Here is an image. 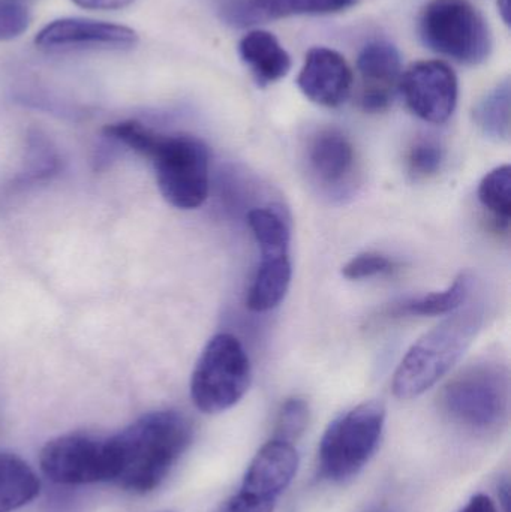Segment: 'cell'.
<instances>
[{"instance_id":"6da1fadb","label":"cell","mask_w":511,"mask_h":512,"mask_svg":"<svg viewBox=\"0 0 511 512\" xmlns=\"http://www.w3.org/2000/svg\"><path fill=\"white\" fill-rule=\"evenodd\" d=\"M194 436L191 420L174 409L149 412L107 438L111 483L132 493L153 492L168 477Z\"/></svg>"},{"instance_id":"7a4b0ae2","label":"cell","mask_w":511,"mask_h":512,"mask_svg":"<svg viewBox=\"0 0 511 512\" xmlns=\"http://www.w3.org/2000/svg\"><path fill=\"white\" fill-rule=\"evenodd\" d=\"M483 303L468 304L465 309L444 319L420 337L402 358L393 376V393L399 399H414L434 387L464 357L485 324Z\"/></svg>"},{"instance_id":"3957f363","label":"cell","mask_w":511,"mask_h":512,"mask_svg":"<svg viewBox=\"0 0 511 512\" xmlns=\"http://www.w3.org/2000/svg\"><path fill=\"white\" fill-rule=\"evenodd\" d=\"M443 414L455 426L488 435L509 420L510 373L506 364L482 360L453 376L440 394Z\"/></svg>"},{"instance_id":"277c9868","label":"cell","mask_w":511,"mask_h":512,"mask_svg":"<svg viewBox=\"0 0 511 512\" xmlns=\"http://www.w3.org/2000/svg\"><path fill=\"white\" fill-rule=\"evenodd\" d=\"M386 408L378 400L360 403L332 421L318 448L321 480L342 484L360 474L380 445Z\"/></svg>"},{"instance_id":"5b68a950","label":"cell","mask_w":511,"mask_h":512,"mask_svg":"<svg viewBox=\"0 0 511 512\" xmlns=\"http://www.w3.org/2000/svg\"><path fill=\"white\" fill-rule=\"evenodd\" d=\"M144 158L152 161L159 191L170 206L180 210L203 206L210 188V152L204 141L155 131Z\"/></svg>"},{"instance_id":"8992f818","label":"cell","mask_w":511,"mask_h":512,"mask_svg":"<svg viewBox=\"0 0 511 512\" xmlns=\"http://www.w3.org/2000/svg\"><path fill=\"white\" fill-rule=\"evenodd\" d=\"M423 44L462 65H480L492 50V35L470 0H431L419 18Z\"/></svg>"},{"instance_id":"52a82bcc","label":"cell","mask_w":511,"mask_h":512,"mask_svg":"<svg viewBox=\"0 0 511 512\" xmlns=\"http://www.w3.org/2000/svg\"><path fill=\"white\" fill-rule=\"evenodd\" d=\"M251 378V361L242 342L230 333L216 334L192 372V402L204 414H221L243 399Z\"/></svg>"},{"instance_id":"ba28073f","label":"cell","mask_w":511,"mask_h":512,"mask_svg":"<svg viewBox=\"0 0 511 512\" xmlns=\"http://www.w3.org/2000/svg\"><path fill=\"white\" fill-rule=\"evenodd\" d=\"M39 463L45 477L66 486L102 483L111 478L107 439L84 433H71L48 442L42 448Z\"/></svg>"},{"instance_id":"9c48e42d","label":"cell","mask_w":511,"mask_h":512,"mask_svg":"<svg viewBox=\"0 0 511 512\" xmlns=\"http://www.w3.org/2000/svg\"><path fill=\"white\" fill-rule=\"evenodd\" d=\"M309 179L330 198L350 197L359 182V161L350 138L338 129H323L306 149Z\"/></svg>"},{"instance_id":"30bf717a","label":"cell","mask_w":511,"mask_h":512,"mask_svg":"<svg viewBox=\"0 0 511 512\" xmlns=\"http://www.w3.org/2000/svg\"><path fill=\"white\" fill-rule=\"evenodd\" d=\"M407 107L420 119L441 125L458 104V78L447 63L423 60L407 69L399 81Z\"/></svg>"},{"instance_id":"8fae6325","label":"cell","mask_w":511,"mask_h":512,"mask_svg":"<svg viewBox=\"0 0 511 512\" xmlns=\"http://www.w3.org/2000/svg\"><path fill=\"white\" fill-rule=\"evenodd\" d=\"M44 50H125L138 42L135 30L90 18L51 21L35 39Z\"/></svg>"},{"instance_id":"7c38bea8","label":"cell","mask_w":511,"mask_h":512,"mask_svg":"<svg viewBox=\"0 0 511 512\" xmlns=\"http://www.w3.org/2000/svg\"><path fill=\"white\" fill-rule=\"evenodd\" d=\"M297 84L309 101L321 107L336 108L350 98L353 72L338 51L315 47L306 54Z\"/></svg>"},{"instance_id":"4fadbf2b","label":"cell","mask_w":511,"mask_h":512,"mask_svg":"<svg viewBox=\"0 0 511 512\" xmlns=\"http://www.w3.org/2000/svg\"><path fill=\"white\" fill-rule=\"evenodd\" d=\"M357 69L363 89L360 105L368 113H381L393 102L402 77V59L398 48L389 41H372L357 57Z\"/></svg>"},{"instance_id":"5bb4252c","label":"cell","mask_w":511,"mask_h":512,"mask_svg":"<svg viewBox=\"0 0 511 512\" xmlns=\"http://www.w3.org/2000/svg\"><path fill=\"white\" fill-rule=\"evenodd\" d=\"M299 468V454L290 442L272 439L261 447L243 477V492L278 501Z\"/></svg>"},{"instance_id":"9a60e30c","label":"cell","mask_w":511,"mask_h":512,"mask_svg":"<svg viewBox=\"0 0 511 512\" xmlns=\"http://www.w3.org/2000/svg\"><path fill=\"white\" fill-rule=\"evenodd\" d=\"M354 3L356 0H242L228 5L224 17L233 26L246 27L291 15L332 14Z\"/></svg>"},{"instance_id":"2e32d148","label":"cell","mask_w":511,"mask_h":512,"mask_svg":"<svg viewBox=\"0 0 511 512\" xmlns=\"http://www.w3.org/2000/svg\"><path fill=\"white\" fill-rule=\"evenodd\" d=\"M239 54L260 86L276 83L291 69V57L273 33L252 30L239 42Z\"/></svg>"},{"instance_id":"e0dca14e","label":"cell","mask_w":511,"mask_h":512,"mask_svg":"<svg viewBox=\"0 0 511 512\" xmlns=\"http://www.w3.org/2000/svg\"><path fill=\"white\" fill-rule=\"evenodd\" d=\"M291 262L288 255L261 256L260 265L255 271L249 286L246 306L252 312H269L284 300L290 289Z\"/></svg>"},{"instance_id":"ac0fdd59","label":"cell","mask_w":511,"mask_h":512,"mask_svg":"<svg viewBox=\"0 0 511 512\" xmlns=\"http://www.w3.org/2000/svg\"><path fill=\"white\" fill-rule=\"evenodd\" d=\"M41 483L33 469L14 454L0 453V512L26 507L39 495Z\"/></svg>"},{"instance_id":"d6986e66","label":"cell","mask_w":511,"mask_h":512,"mask_svg":"<svg viewBox=\"0 0 511 512\" xmlns=\"http://www.w3.org/2000/svg\"><path fill=\"white\" fill-rule=\"evenodd\" d=\"M474 279L470 273H461L444 291L432 292L419 298L395 304L387 312L389 316H435L455 312L464 306L473 291Z\"/></svg>"},{"instance_id":"ffe728a7","label":"cell","mask_w":511,"mask_h":512,"mask_svg":"<svg viewBox=\"0 0 511 512\" xmlns=\"http://www.w3.org/2000/svg\"><path fill=\"white\" fill-rule=\"evenodd\" d=\"M477 128L495 141H509L511 128L510 80L501 81L489 90L474 107Z\"/></svg>"},{"instance_id":"44dd1931","label":"cell","mask_w":511,"mask_h":512,"mask_svg":"<svg viewBox=\"0 0 511 512\" xmlns=\"http://www.w3.org/2000/svg\"><path fill=\"white\" fill-rule=\"evenodd\" d=\"M248 224L261 256L288 255L291 233L281 212L273 207H257L248 213Z\"/></svg>"},{"instance_id":"7402d4cb","label":"cell","mask_w":511,"mask_h":512,"mask_svg":"<svg viewBox=\"0 0 511 512\" xmlns=\"http://www.w3.org/2000/svg\"><path fill=\"white\" fill-rule=\"evenodd\" d=\"M480 204L491 213L498 228L509 231L511 216V168L501 165L483 177L479 185Z\"/></svg>"},{"instance_id":"603a6c76","label":"cell","mask_w":511,"mask_h":512,"mask_svg":"<svg viewBox=\"0 0 511 512\" xmlns=\"http://www.w3.org/2000/svg\"><path fill=\"white\" fill-rule=\"evenodd\" d=\"M443 146L434 138H419L408 150V173L416 180L429 179L440 173L444 164Z\"/></svg>"},{"instance_id":"cb8c5ba5","label":"cell","mask_w":511,"mask_h":512,"mask_svg":"<svg viewBox=\"0 0 511 512\" xmlns=\"http://www.w3.org/2000/svg\"><path fill=\"white\" fill-rule=\"evenodd\" d=\"M309 423V406L308 403L299 397L288 399L282 405L276 418L275 438L279 441L296 442L300 436L305 433Z\"/></svg>"},{"instance_id":"d4e9b609","label":"cell","mask_w":511,"mask_h":512,"mask_svg":"<svg viewBox=\"0 0 511 512\" xmlns=\"http://www.w3.org/2000/svg\"><path fill=\"white\" fill-rule=\"evenodd\" d=\"M393 268H395V262L386 255L366 252L351 258L342 268V274L350 280L371 279L380 274L390 273Z\"/></svg>"},{"instance_id":"484cf974","label":"cell","mask_w":511,"mask_h":512,"mask_svg":"<svg viewBox=\"0 0 511 512\" xmlns=\"http://www.w3.org/2000/svg\"><path fill=\"white\" fill-rule=\"evenodd\" d=\"M30 23L29 9L18 0H0V42L18 38Z\"/></svg>"},{"instance_id":"4316f807","label":"cell","mask_w":511,"mask_h":512,"mask_svg":"<svg viewBox=\"0 0 511 512\" xmlns=\"http://www.w3.org/2000/svg\"><path fill=\"white\" fill-rule=\"evenodd\" d=\"M275 507V501L258 498V496L240 490L237 495L227 499V501L221 505L218 512H273Z\"/></svg>"},{"instance_id":"83f0119b","label":"cell","mask_w":511,"mask_h":512,"mask_svg":"<svg viewBox=\"0 0 511 512\" xmlns=\"http://www.w3.org/2000/svg\"><path fill=\"white\" fill-rule=\"evenodd\" d=\"M81 8L96 9V11H113V9L125 8L134 0H72Z\"/></svg>"},{"instance_id":"f1b7e54d","label":"cell","mask_w":511,"mask_h":512,"mask_svg":"<svg viewBox=\"0 0 511 512\" xmlns=\"http://www.w3.org/2000/svg\"><path fill=\"white\" fill-rule=\"evenodd\" d=\"M459 512H498V510L489 496L479 493V495L473 496Z\"/></svg>"},{"instance_id":"f546056e","label":"cell","mask_w":511,"mask_h":512,"mask_svg":"<svg viewBox=\"0 0 511 512\" xmlns=\"http://www.w3.org/2000/svg\"><path fill=\"white\" fill-rule=\"evenodd\" d=\"M500 496L501 505H503L504 512H509L510 505V484L509 481H503V484H500Z\"/></svg>"},{"instance_id":"4dcf8cb0","label":"cell","mask_w":511,"mask_h":512,"mask_svg":"<svg viewBox=\"0 0 511 512\" xmlns=\"http://www.w3.org/2000/svg\"><path fill=\"white\" fill-rule=\"evenodd\" d=\"M500 11L503 12L504 21L509 24V0H498Z\"/></svg>"}]
</instances>
